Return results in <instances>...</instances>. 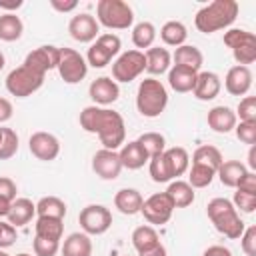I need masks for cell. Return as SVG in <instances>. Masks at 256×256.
Returning <instances> with one entry per match:
<instances>
[{
    "instance_id": "13",
    "label": "cell",
    "mask_w": 256,
    "mask_h": 256,
    "mask_svg": "<svg viewBox=\"0 0 256 256\" xmlns=\"http://www.w3.org/2000/svg\"><path fill=\"white\" fill-rule=\"evenodd\" d=\"M28 148L38 160L50 162L56 160L60 154V140L50 132H34L28 140Z\"/></svg>"
},
{
    "instance_id": "46",
    "label": "cell",
    "mask_w": 256,
    "mask_h": 256,
    "mask_svg": "<svg viewBox=\"0 0 256 256\" xmlns=\"http://www.w3.org/2000/svg\"><path fill=\"white\" fill-rule=\"evenodd\" d=\"M234 132L240 142L244 144H256V122H240L234 126Z\"/></svg>"
},
{
    "instance_id": "5",
    "label": "cell",
    "mask_w": 256,
    "mask_h": 256,
    "mask_svg": "<svg viewBox=\"0 0 256 256\" xmlns=\"http://www.w3.org/2000/svg\"><path fill=\"white\" fill-rule=\"evenodd\" d=\"M96 20L110 30H126L134 22V12L124 0H100L96 4Z\"/></svg>"
},
{
    "instance_id": "39",
    "label": "cell",
    "mask_w": 256,
    "mask_h": 256,
    "mask_svg": "<svg viewBox=\"0 0 256 256\" xmlns=\"http://www.w3.org/2000/svg\"><path fill=\"white\" fill-rule=\"evenodd\" d=\"M246 42H256V36L254 32H248L244 28H230L228 32H224V44L232 50L240 44H246Z\"/></svg>"
},
{
    "instance_id": "18",
    "label": "cell",
    "mask_w": 256,
    "mask_h": 256,
    "mask_svg": "<svg viewBox=\"0 0 256 256\" xmlns=\"http://www.w3.org/2000/svg\"><path fill=\"white\" fill-rule=\"evenodd\" d=\"M222 90V82H220V76L216 72H210V70H204V72H198L196 76V84H194V96L202 102H208V100H214Z\"/></svg>"
},
{
    "instance_id": "53",
    "label": "cell",
    "mask_w": 256,
    "mask_h": 256,
    "mask_svg": "<svg viewBox=\"0 0 256 256\" xmlns=\"http://www.w3.org/2000/svg\"><path fill=\"white\" fill-rule=\"evenodd\" d=\"M202 256H232V252L226 248V246H220V244H214V246H208L204 250Z\"/></svg>"
},
{
    "instance_id": "21",
    "label": "cell",
    "mask_w": 256,
    "mask_h": 256,
    "mask_svg": "<svg viewBox=\"0 0 256 256\" xmlns=\"http://www.w3.org/2000/svg\"><path fill=\"white\" fill-rule=\"evenodd\" d=\"M164 156V162H166V168L170 172V178H176L182 176L188 168H190V156L186 152V148L182 146H172V148H166L162 152Z\"/></svg>"
},
{
    "instance_id": "22",
    "label": "cell",
    "mask_w": 256,
    "mask_h": 256,
    "mask_svg": "<svg viewBox=\"0 0 256 256\" xmlns=\"http://www.w3.org/2000/svg\"><path fill=\"white\" fill-rule=\"evenodd\" d=\"M196 76H198L196 70H190V68H184V66H172L168 70V84L174 92L186 94V92L194 90Z\"/></svg>"
},
{
    "instance_id": "56",
    "label": "cell",
    "mask_w": 256,
    "mask_h": 256,
    "mask_svg": "<svg viewBox=\"0 0 256 256\" xmlns=\"http://www.w3.org/2000/svg\"><path fill=\"white\" fill-rule=\"evenodd\" d=\"M248 168H250V172H256V144L250 146V152H248Z\"/></svg>"
},
{
    "instance_id": "7",
    "label": "cell",
    "mask_w": 256,
    "mask_h": 256,
    "mask_svg": "<svg viewBox=\"0 0 256 256\" xmlns=\"http://www.w3.org/2000/svg\"><path fill=\"white\" fill-rule=\"evenodd\" d=\"M122 42L116 34L106 32V34H98V38L92 42V46L88 48L86 54V64L94 66V68H104L110 64V60L120 52Z\"/></svg>"
},
{
    "instance_id": "47",
    "label": "cell",
    "mask_w": 256,
    "mask_h": 256,
    "mask_svg": "<svg viewBox=\"0 0 256 256\" xmlns=\"http://www.w3.org/2000/svg\"><path fill=\"white\" fill-rule=\"evenodd\" d=\"M240 246L246 256H256V226L244 228V232L240 236Z\"/></svg>"
},
{
    "instance_id": "45",
    "label": "cell",
    "mask_w": 256,
    "mask_h": 256,
    "mask_svg": "<svg viewBox=\"0 0 256 256\" xmlns=\"http://www.w3.org/2000/svg\"><path fill=\"white\" fill-rule=\"evenodd\" d=\"M230 202L234 204L236 210L246 212V214H252L256 210V194H250V192L236 190L234 192V200H230Z\"/></svg>"
},
{
    "instance_id": "40",
    "label": "cell",
    "mask_w": 256,
    "mask_h": 256,
    "mask_svg": "<svg viewBox=\"0 0 256 256\" xmlns=\"http://www.w3.org/2000/svg\"><path fill=\"white\" fill-rule=\"evenodd\" d=\"M18 152V134L12 128H4V136L0 142V160H8Z\"/></svg>"
},
{
    "instance_id": "35",
    "label": "cell",
    "mask_w": 256,
    "mask_h": 256,
    "mask_svg": "<svg viewBox=\"0 0 256 256\" xmlns=\"http://www.w3.org/2000/svg\"><path fill=\"white\" fill-rule=\"evenodd\" d=\"M34 230H36V236H42V238H48V240H60L62 232H64V224H62L60 218L38 216V220L34 224Z\"/></svg>"
},
{
    "instance_id": "54",
    "label": "cell",
    "mask_w": 256,
    "mask_h": 256,
    "mask_svg": "<svg viewBox=\"0 0 256 256\" xmlns=\"http://www.w3.org/2000/svg\"><path fill=\"white\" fill-rule=\"evenodd\" d=\"M138 256H168V254H166V248L162 244H156L154 248H150L146 252H140Z\"/></svg>"
},
{
    "instance_id": "12",
    "label": "cell",
    "mask_w": 256,
    "mask_h": 256,
    "mask_svg": "<svg viewBox=\"0 0 256 256\" xmlns=\"http://www.w3.org/2000/svg\"><path fill=\"white\" fill-rule=\"evenodd\" d=\"M68 32L70 36L80 42V44H88V42H94L98 38V32H100V24L98 20L88 14V12H80L76 16L70 18L68 22Z\"/></svg>"
},
{
    "instance_id": "26",
    "label": "cell",
    "mask_w": 256,
    "mask_h": 256,
    "mask_svg": "<svg viewBox=\"0 0 256 256\" xmlns=\"http://www.w3.org/2000/svg\"><path fill=\"white\" fill-rule=\"evenodd\" d=\"M246 172H248V168H246L240 160H226V162H222V164L218 166L216 176L220 178V182H222L224 186L236 188L238 182L246 176Z\"/></svg>"
},
{
    "instance_id": "4",
    "label": "cell",
    "mask_w": 256,
    "mask_h": 256,
    "mask_svg": "<svg viewBox=\"0 0 256 256\" xmlns=\"http://www.w3.org/2000/svg\"><path fill=\"white\" fill-rule=\"evenodd\" d=\"M168 104L166 86L156 78H144L136 92V108L144 118H156Z\"/></svg>"
},
{
    "instance_id": "6",
    "label": "cell",
    "mask_w": 256,
    "mask_h": 256,
    "mask_svg": "<svg viewBox=\"0 0 256 256\" xmlns=\"http://www.w3.org/2000/svg\"><path fill=\"white\" fill-rule=\"evenodd\" d=\"M44 78H46V74H40V72L32 70L30 66L22 64L6 76V90L16 98H26L42 88Z\"/></svg>"
},
{
    "instance_id": "24",
    "label": "cell",
    "mask_w": 256,
    "mask_h": 256,
    "mask_svg": "<svg viewBox=\"0 0 256 256\" xmlns=\"http://www.w3.org/2000/svg\"><path fill=\"white\" fill-rule=\"evenodd\" d=\"M142 202H144V196L136 188H122L114 196V206L122 214H128V216L138 214L140 208H142Z\"/></svg>"
},
{
    "instance_id": "27",
    "label": "cell",
    "mask_w": 256,
    "mask_h": 256,
    "mask_svg": "<svg viewBox=\"0 0 256 256\" xmlns=\"http://www.w3.org/2000/svg\"><path fill=\"white\" fill-rule=\"evenodd\" d=\"M60 250L62 256H92V240L84 232H72Z\"/></svg>"
},
{
    "instance_id": "28",
    "label": "cell",
    "mask_w": 256,
    "mask_h": 256,
    "mask_svg": "<svg viewBox=\"0 0 256 256\" xmlns=\"http://www.w3.org/2000/svg\"><path fill=\"white\" fill-rule=\"evenodd\" d=\"M174 66H184V68H190V70H200L202 64H204V56L202 52L196 48V46H190V44H182L174 50Z\"/></svg>"
},
{
    "instance_id": "59",
    "label": "cell",
    "mask_w": 256,
    "mask_h": 256,
    "mask_svg": "<svg viewBox=\"0 0 256 256\" xmlns=\"http://www.w3.org/2000/svg\"><path fill=\"white\" fill-rule=\"evenodd\" d=\"M0 256H10V254H8L6 250H0Z\"/></svg>"
},
{
    "instance_id": "20",
    "label": "cell",
    "mask_w": 256,
    "mask_h": 256,
    "mask_svg": "<svg viewBox=\"0 0 256 256\" xmlns=\"http://www.w3.org/2000/svg\"><path fill=\"white\" fill-rule=\"evenodd\" d=\"M118 156H120L122 168H128V170H138V168H142L150 160L148 154H146V150L142 148V144L138 140H132L128 144H122Z\"/></svg>"
},
{
    "instance_id": "25",
    "label": "cell",
    "mask_w": 256,
    "mask_h": 256,
    "mask_svg": "<svg viewBox=\"0 0 256 256\" xmlns=\"http://www.w3.org/2000/svg\"><path fill=\"white\" fill-rule=\"evenodd\" d=\"M36 214V204L30 198H16L12 202V208L8 212V224H12L14 228L24 226L32 220V216Z\"/></svg>"
},
{
    "instance_id": "29",
    "label": "cell",
    "mask_w": 256,
    "mask_h": 256,
    "mask_svg": "<svg viewBox=\"0 0 256 256\" xmlns=\"http://www.w3.org/2000/svg\"><path fill=\"white\" fill-rule=\"evenodd\" d=\"M166 194L170 196L174 208H186V206H190V204L194 202V198H196L194 188H192L188 182H184V180H174V182H170V186L166 188Z\"/></svg>"
},
{
    "instance_id": "50",
    "label": "cell",
    "mask_w": 256,
    "mask_h": 256,
    "mask_svg": "<svg viewBox=\"0 0 256 256\" xmlns=\"http://www.w3.org/2000/svg\"><path fill=\"white\" fill-rule=\"evenodd\" d=\"M236 190H242V192H250V194H256V172H246V176L238 182Z\"/></svg>"
},
{
    "instance_id": "8",
    "label": "cell",
    "mask_w": 256,
    "mask_h": 256,
    "mask_svg": "<svg viewBox=\"0 0 256 256\" xmlns=\"http://www.w3.org/2000/svg\"><path fill=\"white\" fill-rule=\"evenodd\" d=\"M146 70V58L142 50H126L112 64L114 82H132Z\"/></svg>"
},
{
    "instance_id": "42",
    "label": "cell",
    "mask_w": 256,
    "mask_h": 256,
    "mask_svg": "<svg viewBox=\"0 0 256 256\" xmlns=\"http://www.w3.org/2000/svg\"><path fill=\"white\" fill-rule=\"evenodd\" d=\"M232 56L240 66H248L256 60V42H246L232 48Z\"/></svg>"
},
{
    "instance_id": "16",
    "label": "cell",
    "mask_w": 256,
    "mask_h": 256,
    "mask_svg": "<svg viewBox=\"0 0 256 256\" xmlns=\"http://www.w3.org/2000/svg\"><path fill=\"white\" fill-rule=\"evenodd\" d=\"M88 94L96 104H100L104 108L108 104H114L120 98V88H118V82H114L110 76H100V78L92 80Z\"/></svg>"
},
{
    "instance_id": "34",
    "label": "cell",
    "mask_w": 256,
    "mask_h": 256,
    "mask_svg": "<svg viewBox=\"0 0 256 256\" xmlns=\"http://www.w3.org/2000/svg\"><path fill=\"white\" fill-rule=\"evenodd\" d=\"M222 154L216 146H210V144H204V146H198L192 154V164H202V166H208L212 168L214 172L218 170V166L222 164Z\"/></svg>"
},
{
    "instance_id": "44",
    "label": "cell",
    "mask_w": 256,
    "mask_h": 256,
    "mask_svg": "<svg viewBox=\"0 0 256 256\" xmlns=\"http://www.w3.org/2000/svg\"><path fill=\"white\" fill-rule=\"evenodd\" d=\"M236 118L240 122H256V98L254 96H244L236 108Z\"/></svg>"
},
{
    "instance_id": "41",
    "label": "cell",
    "mask_w": 256,
    "mask_h": 256,
    "mask_svg": "<svg viewBox=\"0 0 256 256\" xmlns=\"http://www.w3.org/2000/svg\"><path fill=\"white\" fill-rule=\"evenodd\" d=\"M150 176H152V180L154 182H158V184H162V182H170L172 178H170V172H168V168H166V162H164V156L162 154H158V156H152L150 160Z\"/></svg>"
},
{
    "instance_id": "30",
    "label": "cell",
    "mask_w": 256,
    "mask_h": 256,
    "mask_svg": "<svg viewBox=\"0 0 256 256\" xmlns=\"http://www.w3.org/2000/svg\"><path fill=\"white\" fill-rule=\"evenodd\" d=\"M22 32H24V24H22L20 16H16L14 12H6L0 16V40L16 42V40H20Z\"/></svg>"
},
{
    "instance_id": "43",
    "label": "cell",
    "mask_w": 256,
    "mask_h": 256,
    "mask_svg": "<svg viewBox=\"0 0 256 256\" xmlns=\"http://www.w3.org/2000/svg\"><path fill=\"white\" fill-rule=\"evenodd\" d=\"M32 248L36 256H56L60 250V240H48L42 236H34Z\"/></svg>"
},
{
    "instance_id": "58",
    "label": "cell",
    "mask_w": 256,
    "mask_h": 256,
    "mask_svg": "<svg viewBox=\"0 0 256 256\" xmlns=\"http://www.w3.org/2000/svg\"><path fill=\"white\" fill-rule=\"evenodd\" d=\"M4 64H6V60H4V54H2V50H0V70L4 68Z\"/></svg>"
},
{
    "instance_id": "15",
    "label": "cell",
    "mask_w": 256,
    "mask_h": 256,
    "mask_svg": "<svg viewBox=\"0 0 256 256\" xmlns=\"http://www.w3.org/2000/svg\"><path fill=\"white\" fill-rule=\"evenodd\" d=\"M58 62H60V48L52 46V44H46V46L32 50L24 60L26 66H30L32 70H36L40 74H46L48 70L58 68Z\"/></svg>"
},
{
    "instance_id": "55",
    "label": "cell",
    "mask_w": 256,
    "mask_h": 256,
    "mask_svg": "<svg viewBox=\"0 0 256 256\" xmlns=\"http://www.w3.org/2000/svg\"><path fill=\"white\" fill-rule=\"evenodd\" d=\"M12 202H14V200H8V198L0 196V218H6V216H8V212H10V208H12Z\"/></svg>"
},
{
    "instance_id": "60",
    "label": "cell",
    "mask_w": 256,
    "mask_h": 256,
    "mask_svg": "<svg viewBox=\"0 0 256 256\" xmlns=\"http://www.w3.org/2000/svg\"><path fill=\"white\" fill-rule=\"evenodd\" d=\"M16 256H32V254H28V252H20V254H16Z\"/></svg>"
},
{
    "instance_id": "51",
    "label": "cell",
    "mask_w": 256,
    "mask_h": 256,
    "mask_svg": "<svg viewBox=\"0 0 256 256\" xmlns=\"http://www.w3.org/2000/svg\"><path fill=\"white\" fill-rule=\"evenodd\" d=\"M12 114H14L12 102H10L8 98H2V96H0V124L8 122V120L12 118Z\"/></svg>"
},
{
    "instance_id": "61",
    "label": "cell",
    "mask_w": 256,
    "mask_h": 256,
    "mask_svg": "<svg viewBox=\"0 0 256 256\" xmlns=\"http://www.w3.org/2000/svg\"><path fill=\"white\" fill-rule=\"evenodd\" d=\"M2 136H4V128L0 126V142H2Z\"/></svg>"
},
{
    "instance_id": "33",
    "label": "cell",
    "mask_w": 256,
    "mask_h": 256,
    "mask_svg": "<svg viewBox=\"0 0 256 256\" xmlns=\"http://www.w3.org/2000/svg\"><path fill=\"white\" fill-rule=\"evenodd\" d=\"M36 214L44 218H60L64 220L66 216V204L58 196H44L36 202Z\"/></svg>"
},
{
    "instance_id": "57",
    "label": "cell",
    "mask_w": 256,
    "mask_h": 256,
    "mask_svg": "<svg viewBox=\"0 0 256 256\" xmlns=\"http://www.w3.org/2000/svg\"><path fill=\"white\" fill-rule=\"evenodd\" d=\"M22 6V0H16V2H0V8L4 10H16Z\"/></svg>"
},
{
    "instance_id": "48",
    "label": "cell",
    "mask_w": 256,
    "mask_h": 256,
    "mask_svg": "<svg viewBox=\"0 0 256 256\" xmlns=\"http://www.w3.org/2000/svg\"><path fill=\"white\" fill-rule=\"evenodd\" d=\"M16 238H18L16 228L12 224H8V222H0V250L12 246L16 242Z\"/></svg>"
},
{
    "instance_id": "36",
    "label": "cell",
    "mask_w": 256,
    "mask_h": 256,
    "mask_svg": "<svg viewBox=\"0 0 256 256\" xmlns=\"http://www.w3.org/2000/svg\"><path fill=\"white\" fill-rule=\"evenodd\" d=\"M156 40V28L152 22H138L132 28V42L136 48H152Z\"/></svg>"
},
{
    "instance_id": "9",
    "label": "cell",
    "mask_w": 256,
    "mask_h": 256,
    "mask_svg": "<svg viewBox=\"0 0 256 256\" xmlns=\"http://www.w3.org/2000/svg\"><path fill=\"white\" fill-rule=\"evenodd\" d=\"M78 222L88 236H100L112 226V212L102 204H88L80 210Z\"/></svg>"
},
{
    "instance_id": "11",
    "label": "cell",
    "mask_w": 256,
    "mask_h": 256,
    "mask_svg": "<svg viewBox=\"0 0 256 256\" xmlns=\"http://www.w3.org/2000/svg\"><path fill=\"white\" fill-rule=\"evenodd\" d=\"M140 212L144 214V218L148 220V224L162 226V224H166L172 218L174 204H172V200H170V196L166 192H156V194L148 196L142 202Z\"/></svg>"
},
{
    "instance_id": "10",
    "label": "cell",
    "mask_w": 256,
    "mask_h": 256,
    "mask_svg": "<svg viewBox=\"0 0 256 256\" xmlns=\"http://www.w3.org/2000/svg\"><path fill=\"white\" fill-rule=\"evenodd\" d=\"M58 74L66 84H78L88 74L86 58L76 52L74 48H60V62H58Z\"/></svg>"
},
{
    "instance_id": "19",
    "label": "cell",
    "mask_w": 256,
    "mask_h": 256,
    "mask_svg": "<svg viewBox=\"0 0 256 256\" xmlns=\"http://www.w3.org/2000/svg\"><path fill=\"white\" fill-rule=\"evenodd\" d=\"M206 122H208V126L214 132L228 134L238 124V118H236V112L232 108H228V106H214L212 110H208Z\"/></svg>"
},
{
    "instance_id": "17",
    "label": "cell",
    "mask_w": 256,
    "mask_h": 256,
    "mask_svg": "<svg viewBox=\"0 0 256 256\" xmlns=\"http://www.w3.org/2000/svg\"><path fill=\"white\" fill-rule=\"evenodd\" d=\"M252 86V72L248 66H232L228 72H226V78H224V88L228 94L232 96H244Z\"/></svg>"
},
{
    "instance_id": "1",
    "label": "cell",
    "mask_w": 256,
    "mask_h": 256,
    "mask_svg": "<svg viewBox=\"0 0 256 256\" xmlns=\"http://www.w3.org/2000/svg\"><path fill=\"white\" fill-rule=\"evenodd\" d=\"M80 126L90 134H98L100 144L106 150H116L124 144L126 124H124V118L120 116V112H116V110L102 108L96 104L86 106L80 112Z\"/></svg>"
},
{
    "instance_id": "3",
    "label": "cell",
    "mask_w": 256,
    "mask_h": 256,
    "mask_svg": "<svg viewBox=\"0 0 256 256\" xmlns=\"http://www.w3.org/2000/svg\"><path fill=\"white\" fill-rule=\"evenodd\" d=\"M206 214H208L210 222L214 224V228L230 240L240 238L246 228L238 210L234 208V204L228 198H212L206 206Z\"/></svg>"
},
{
    "instance_id": "14",
    "label": "cell",
    "mask_w": 256,
    "mask_h": 256,
    "mask_svg": "<svg viewBox=\"0 0 256 256\" xmlns=\"http://www.w3.org/2000/svg\"><path fill=\"white\" fill-rule=\"evenodd\" d=\"M92 170L102 178V180H116L122 172V162L116 150H98L92 156Z\"/></svg>"
},
{
    "instance_id": "49",
    "label": "cell",
    "mask_w": 256,
    "mask_h": 256,
    "mask_svg": "<svg viewBox=\"0 0 256 256\" xmlns=\"http://www.w3.org/2000/svg\"><path fill=\"white\" fill-rule=\"evenodd\" d=\"M0 196L8 200H16V182L8 176H0Z\"/></svg>"
},
{
    "instance_id": "31",
    "label": "cell",
    "mask_w": 256,
    "mask_h": 256,
    "mask_svg": "<svg viewBox=\"0 0 256 256\" xmlns=\"http://www.w3.org/2000/svg\"><path fill=\"white\" fill-rule=\"evenodd\" d=\"M160 38H162V42L166 44V46H182L184 42H186V38H188V30H186V26L182 24V22H178V20H170V22H166L162 28H160Z\"/></svg>"
},
{
    "instance_id": "37",
    "label": "cell",
    "mask_w": 256,
    "mask_h": 256,
    "mask_svg": "<svg viewBox=\"0 0 256 256\" xmlns=\"http://www.w3.org/2000/svg\"><path fill=\"white\" fill-rule=\"evenodd\" d=\"M138 142H140L142 148L146 150L148 158L158 156V154H162V152L166 150V138H164L160 132H144V134L138 138Z\"/></svg>"
},
{
    "instance_id": "23",
    "label": "cell",
    "mask_w": 256,
    "mask_h": 256,
    "mask_svg": "<svg viewBox=\"0 0 256 256\" xmlns=\"http://www.w3.org/2000/svg\"><path fill=\"white\" fill-rule=\"evenodd\" d=\"M144 58H146V72H150L152 76H158V74H164L170 70L172 54L166 48L152 46L144 52Z\"/></svg>"
},
{
    "instance_id": "32",
    "label": "cell",
    "mask_w": 256,
    "mask_h": 256,
    "mask_svg": "<svg viewBox=\"0 0 256 256\" xmlns=\"http://www.w3.org/2000/svg\"><path fill=\"white\" fill-rule=\"evenodd\" d=\"M156 244H160V238H158V232L152 226L144 224V226L134 228V232H132V246L136 248L138 254L154 248Z\"/></svg>"
},
{
    "instance_id": "38",
    "label": "cell",
    "mask_w": 256,
    "mask_h": 256,
    "mask_svg": "<svg viewBox=\"0 0 256 256\" xmlns=\"http://www.w3.org/2000/svg\"><path fill=\"white\" fill-rule=\"evenodd\" d=\"M216 172L208 166H202V164H192L190 168V176H188V184L192 188H206L212 184Z\"/></svg>"
},
{
    "instance_id": "2",
    "label": "cell",
    "mask_w": 256,
    "mask_h": 256,
    "mask_svg": "<svg viewBox=\"0 0 256 256\" xmlns=\"http://www.w3.org/2000/svg\"><path fill=\"white\" fill-rule=\"evenodd\" d=\"M236 16H238L236 0H214L196 12L194 24L202 34H212L228 28L236 20Z\"/></svg>"
},
{
    "instance_id": "52",
    "label": "cell",
    "mask_w": 256,
    "mask_h": 256,
    "mask_svg": "<svg viewBox=\"0 0 256 256\" xmlns=\"http://www.w3.org/2000/svg\"><path fill=\"white\" fill-rule=\"evenodd\" d=\"M50 6H52L54 10H58V12H72V10H76V6H78V2H76V0H70V2H60V0H50Z\"/></svg>"
}]
</instances>
